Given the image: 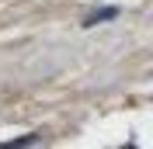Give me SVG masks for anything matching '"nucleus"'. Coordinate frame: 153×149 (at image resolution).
Listing matches in <instances>:
<instances>
[]
</instances>
